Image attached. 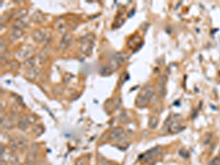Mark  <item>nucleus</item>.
Instances as JSON below:
<instances>
[{
    "label": "nucleus",
    "mask_w": 220,
    "mask_h": 165,
    "mask_svg": "<svg viewBox=\"0 0 220 165\" xmlns=\"http://www.w3.org/2000/svg\"><path fill=\"white\" fill-rule=\"evenodd\" d=\"M23 165H29L28 164H27V163H25V164H24Z\"/></svg>",
    "instance_id": "obj_20"
},
{
    "label": "nucleus",
    "mask_w": 220,
    "mask_h": 165,
    "mask_svg": "<svg viewBox=\"0 0 220 165\" xmlns=\"http://www.w3.org/2000/svg\"><path fill=\"white\" fill-rule=\"evenodd\" d=\"M166 82H167V78H166L165 76H163L162 77H161L160 79H159V92H160V93L162 94V95H163V93H162V91L165 90Z\"/></svg>",
    "instance_id": "obj_9"
},
{
    "label": "nucleus",
    "mask_w": 220,
    "mask_h": 165,
    "mask_svg": "<svg viewBox=\"0 0 220 165\" xmlns=\"http://www.w3.org/2000/svg\"><path fill=\"white\" fill-rule=\"evenodd\" d=\"M162 148L160 147H156V148H152L151 150L146 152L145 153H144L142 156H141V159L143 160L144 161H149L150 160H152L153 158L156 157L157 156L161 153L162 151Z\"/></svg>",
    "instance_id": "obj_3"
},
{
    "label": "nucleus",
    "mask_w": 220,
    "mask_h": 165,
    "mask_svg": "<svg viewBox=\"0 0 220 165\" xmlns=\"http://www.w3.org/2000/svg\"><path fill=\"white\" fill-rule=\"evenodd\" d=\"M17 143H18V145H19V148H21L22 150L26 149V148H27V140H26L25 138L23 137L22 136H19V137L18 138Z\"/></svg>",
    "instance_id": "obj_10"
},
{
    "label": "nucleus",
    "mask_w": 220,
    "mask_h": 165,
    "mask_svg": "<svg viewBox=\"0 0 220 165\" xmlns=\"http://www.w3.org/2000/svg\"><path fill=\"white\" fill-rule=\"evenodd\" d=\"M182 129H183V126H182V124L180 123V122H179L178 118H174L170 122V124H169L168 130L170 131V133L171 134L178 133Z\"/></svg>",
    "instance_id": "obj_4"
},
{
    "label": "nucleus",
    "mask_w": 220,
    "mask_h": 165,
    "mask_svg": "<svg viewBox=\"0 0 220 165\" xmlns=\"http://www.w3.org/2000/svg\"><path fill=\"white\" fill-rule=\"evenodd\" d=\"M24 49H22L21 50H20V52L18 53V54L19 55V57H22V58H24V57H27L28 55H29L31 53V51H32V46H26L25 47H23Z\"/></svg>",
    "instance_id": "obj_7"
},
{
    "label": "nucleus",
    "mask_w": 220,
    "mask_h": 165,
    "mask_svg": "<svg viewBox=\"0 0 220 165\" xmlns=\"http://www.w3.org/2000/svg\"><path fill=\"white\" fill-rule=\"evenodd\" d=\"M28 125H29V118H23L19 122V124H18L19 128H20V129L23 130V131L27 129Z\"/></svg>",
    "instance_id": "obj_8"
},
{
    "label": "nucleus",
    "mask_w": 220,
    "mask_h": 165,
    "mask_svg": "<svg viewBox=\"0 0 220 165\" xmlns=\"http://www.w3.org/2000/svg\"><path fill=\"white\" fill-rule=\"evenodd\" d=\"M210 165H220V156H217L213 158L211 161H210Z\"/></svg>",
    "instance_id": "obj_16"
},
{
    "label": "nucleus",
    "mask_w": 220,
    "mask_h": 165,
    "mask_svg": "<svg viewBox=\"0 0 220 165\" xmlns=\"http://www.w3.org/2000/svg\"><path fill=\"white\" fill-rule=\"evenodd\" d=\"M10 161L12 165H19V159H18L17 156L14 154H11L10 156Z\"/></svg>",
    "instance_id": "obj_15"
},
{
    "label": "nucleus",
    "mask_w": 220,
    "mask_h": 165,
    "mask_svg": "<svg viewBox=\"0 0 220 165\" xmlns=\"http://www.w3.org/2000/svg\"><path fill=\"white\" fill-rule=\"evenodd\" d=\"M123 134V130L120 127H116L115 128L111 131L109 134V140H115L117 139L120 138Z\"/></svg>",
    "instance_id": "obj_6"
},
{
    "label": "nucleus",
    "mask_w": 220,
    "mask_h": 165,
    "mask_svg": "<svg viewBox=\"0 0 220 165\" xmlns=\"http://www.w3.org/2000/svg\"><path fill=\"white\" fill-rule=\"evenodd\" d=\"M1 165H7V164H6V163L4 162V161H2V160H1Z\"/></svg>",
    "instance_id": "obj_19"
},
{
    "label": "nucleus",
    "mask_w": 220,
    "mask_h": 165,
    "mask_svg": "<svg viewBox=\"0 0 220 165\" xmlns=\"http://www.w3.org/2000/svg\"><path fill=\"white\" fill-rule=\"evenodd\" d=\"M37 145L36 144L32 145V148L29 150L27 156L26 163L29 165H34L37 161Z\"/></svg>",
    "instance_id": "obj_2"
},
{
    "label": "nucleus",
    "mask_w": 220,
    "mask_h": 165,
    "mask_svg": "<svg viewBox=\"0 0 220 165\" xmlns=\"http://www.w3.org/2000/svg\"><path fill=\"white\" fill-rule=\"evenodd\" d=\"M39 73V70L37 68H34L32 69V70L29 71L28 73L27 74V78L29 79H34L37 76V74Z\"/></svg>",
    "instance_id": "obj_12"
},
{
    "label": "nucleus",
    "mask_w": 220,
    "mask_h": 165,
    "mask_svg": "<svg viewBox=\"0 0 220 165\" xmlns=\"http://www.w3.org/2000/svg\"><path fill=\"white\" fill-rule=\"evenodd\" d=\"M182 150H183V153L181 151H180V152H179V153H180V156H183V158H188L189 156V154L188 152H187L185 149H182Z\"/></svg>",
    "instance_id": "obj_18"
},
{
    "label": "nucleus",
    "mask_w": 220,
    "mask_h": 165,
    "mask_svg": "<svg viewBox=\"0 0 220 165\" xmlns=\"http://www.w3.org/2000/svg\"><path fill=\"white\" fill-rule=\"evenodd\" d=\"M75 165H86V161L83 158H80L77 160Z\"/></svg>",
    "instance_id": "obj_17"
},
{
    "label": "nucleus",
    "mask_w": 220,
    "mask_h": 165,
    "mask_svg": "<svg viewBox=\"0 0 220 165\" xmlns=\"http://www.w3.org/2000/svg\"><path fill=\"white\" fill-rule=\"evenodd\" d=\"M10 148L13 151H16L19 149V145H18L17 142L13 138H11L10 140Z\"/></svg>",
    "instance_id": "obj_13"
},
{
    "label": "nucleus",
    "mask_w": 220,
    "mask_h": 165,
    "mask_svg": "<svg viewBox=\"0 0 220 165\" xmlns=\"http://www.w3.org/2000/svg\"><path fill=\"white\" fill-rule=\"evenodd\" d=\"M159 124V120L158 118H156V117H151L149 120L148 125L151 129H154L157 127V125Z\"/></svg>",
    "instance_id": "obj_11"
},
{
    "label": "nucleus",
    "mask_w": 220,
    "mask_h": 165,
    "mask_svg": "<svg viewBox=\"0 0 220 165\" xmlns=\"http://www.w3.org/2000/svg\"><path fill=\"white\" fill-rule=\"evenodd\" d=\"M154 87L153 86H147L141 90L137 97L136 104L139 107L146 106L150 101V99L153 95Z\"/></svg>",
    "instance_id": "obj_1"
},
{
    "label": "nucleus",
    "mask_w": 220,
    "mask_h": 165,
    "mask_svg": "<svg viewBox=\"0 0 220 165\" xmlns=\"http://www.w3.org/2000/svg\"><path fill=\"white\" fill-rule=\"evenodd\" d=\"M125 57L123 56V54H117L115 56H114L113 58L111 59L110 60V67L113 69V70H116L118 67H119L120 64L124 62Z\"/></svg>",
    "instance_id": "obj_5"
},
{
    "label": "nucleus",
    "mask_w": 220,
    "mask_h": 165,
    "mask_svg": "<svg viewBox=\"0 0 220 165\" xmlns=\"http://www.w3.org/2000/svg\"><path fill=\"white\" fill-rule=\"evenodd\" d=\"M43 33L40 31H36L34 33V38L35 40L36 41H40L41 40L43 39Z\"/></svg>",
    "instance_id": "obj_14"
}]
</instances>
